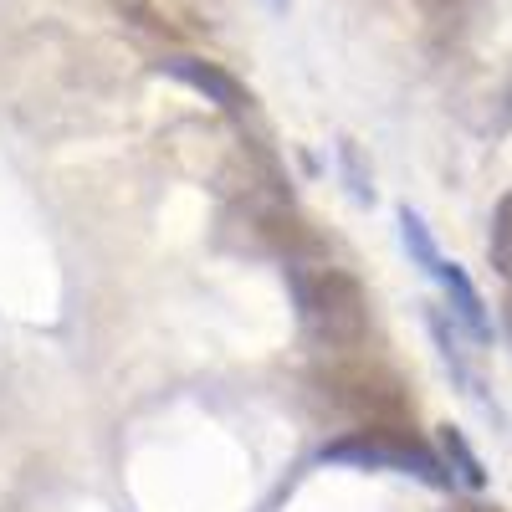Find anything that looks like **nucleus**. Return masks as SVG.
I'll return each instance as SVG.
<instances>
[{
	"label": "nucleus",
	"mask_w": 512,
	"mask_h": 512,
	"mask_svg": "<svg viewBox=\"0 0 512 512\" xmlns=\"http://www.w3.org/2000/svg\"><path fill=\"white\" fill-rule=\"evenodd\" d=\"M441 446H446V466H451L456 482H466V487H482V482H487V477H482V461L466 451V441H461L456 425H441Z\"/></svg>",
	"instance_id": "nucleus-7"
},
{
	"label": "nucleus",
	"mask_w": 512,
	"mask_h": 512,
	"mask_svg": "<svg viewBox=\"0 0 512 512\" xmlns=\"http://www.w3.org/2000/svg\"><path fill=\"white\" fill-rule=\"evenodd\" d=\"M400 226H405V246L420 256V267L446 287L456 318L472 328V338H492V318H487V308H482V292L472 287V277H466L456 262H441V256H436V241H431V231H425V221L415 216V210H400Z\"/></svg>",
	"instance_id": "nucleus-4"
},
{
	"label": "nucleus",
	"mask_w": 512,
	"mask_h": 512,
	"mask_svg": "<svg viewBox=\"0 0 512 512\" xmlns=\"http://www.w3.org/2000/svg\"><path fill=\"white\" fill-rule=\"evenodd\" d=\"M323 461L333 466H359V472H405V477H420L431 487H446L451 472L446 461L425 446L405 420H374V425H354L338 441H328L318 451Z\"/></svg>",
	"instance_id": "nucleus-2"
},
{
	"label": "nucleus",
	"mask_w": 512,
	"mask_h": 512,
	"mask_svg": "<svg viewBox=\"0 0 512 512\" xmlns=\"http://www.w3.org/2000/svg\"><path fill=\"white\" fill-rule=\"evenodd\" d=\"M328 384V400L338 410H349L359 415V425H374V420H405L410 415V400L400 390V379L395 374H384V369H364V364H344V369H328L323 374Z\"/></svg>",
	"instance_id": "nucleus-3"
},
{
	"label": "nucleus",
	"mask_w": 512,
	"mask_h": 512,
	"mask_svg": "<svg viewBox=\"0 0 512 512\" xmlns=\"http://www.w3.org/2000/svg\"><path fill=\"white\" fill-rule=\"evenodd\" d=\"M487 251H492V267L512 282V190L492 210V241H487Z\"/></svg>",
	"instance_id": "nucleus-6"
},
{
	"label": "nucleus",
	"mask_w": 512,
	"mask_h": 512,
	"mask_svg": "<svg viewBox=\"0 0 512 512\" xmlns=\"http://www.w3.org/2000/svg\"><path fill=\"white\" fill-rule=\"evenodd\" d=\"M507 328H512V297H507Z\"/></svg>",
	"instance_id": "nucleus-8"
},
{
	"label": "nucleus",
	"mask_w": 512,
	"mask_h": 512,
	"mask_svg": "<svg viewBox=\"0 0 512 512\" xmlns=\"http://www.w3.org/2000/svg\"><path fill=\"white\" fill-rule=\"evenodd\" d=\"M292 297H297V318L303 333L328 354H354L369 338V297L359 277L318 267V272H292Z\"/></svg>",
	"instance_id": "nucleus-1"
},
{
	"label": "nucleus",
	"mask_w": 512,
	"mask_h": 512,
	"mask_svg": "<svg viewBox=\"0 0 512 512\" xmlns=\"http://www.w3.org/2000/svg\"><path fill=\"white\" fill-rule=\"evenodd\" d=\"M159 67H164L169 77H180L185 88L205 93V103H216L221 113H246V108H251L246 82L231 77V72L216 67V62H205V57H169V62H159Z\"/></svg>",
	"instance_id": "nucleus-5"
}]
</instances>
